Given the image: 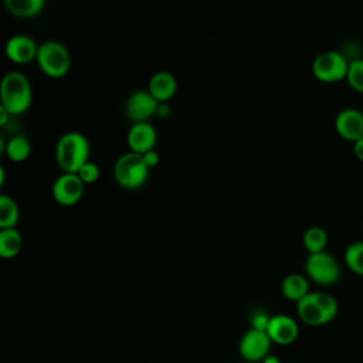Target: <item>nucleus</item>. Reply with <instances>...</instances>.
Segmentation results:
<instances>
[{"mask_svg": "<svg viewBox=\"0 0 363 363\" xmlns=\"http://www.w3.org/2000/svg\"><path fill=\"white\" fill-rule=\"evenodd\" d=\"M91 146L85 135L77 130L65 132L55 145V160L64 173H78L89 162Z\"/></svg>", "mask_w": 363, "mask_h": 363, "instance_id": "nucleus-1", "label": "nucleus"}, {"mask_svg": "<svg viewBox=\"0 0 363 363\" xmlns=\"http://www.w3.org/2000/svg\"><path fill=\"white\" fill-rule=\"evenodd\" d=\"M1 105L11 116L24 113L33 102L30 81L20 71H10L3 75L0 84Z\"/></svg>", "mask_w": 363, "mask_h": 363, "instance_id": "nucleus-2", "label": "nucleus"}, {"mask_svg": "<svg viewBox=\"0 0 363 363\" xmlns=\"http://www.w3.org/2000/svg\"><path fill=\"white\" fill-rule=\"evenodd\" d=\"M150 169L145 163L142 155L126 152L121 155L113 164L115 182L126 190H136L142 187L149 179Z\"/></svg>", "mask_w": 363, "mask_h": 363, "instance_id": "nucleus-3", "label": "nucleus"}, {"mask_svg": "<svg viewBox=\"0 0 363 363\" xmlns=\"http://www.w3.org/2000/svg\"><path fill=\"white\" fill-rule=\"evenodd\" d=\"M35 62L44 75L58 79L69 72L71 54L62 43L50 40L38 45Z\"/></svg>", "mask_w": 363, "mask_h": 363, "instance_id": "nucleus-4", "label": "nucleus"}, {"mask_svg": "<svg viewBox=\"0 0 363 363\" xmlns=\"http://www.w3.org/2000/svg\"><path fill=\"white\" fill-rule=\"evenodd\" d=\"M347 58L337 51H323L312 62V74L322 82H337L346 78Z\"/></svg>", "mask_w": 363, "mask_h": 363, "instance_id": "nucleus-5", "label": "nucleus"}, {"mask_svg": "<svg viewBox=\"0 0 363 363\" xmlns=\"http://www.w3.org/2000/svg\"><path fill=\"white\" fill-rule=\"evenodd\" d=\"M308 277L319 285H332L339 279L340 267L329 252L309 254L305 262Z\"/></svg>", "mask_w": 363, "mask_h": 363, "instance_id": "nucleus-6", "label": "nucleus"}, {"mask_svg": "<svg viewBox=\"0 0 363 363\" xmlns=\"http://www.w3.org/2000/svg\"><path fill=\"white\" fill-rule=\"evenodd\" d=\"M159 102L150 95L147 89L132 92L125 102V115L132 123L149 122L150 118L157 115Z\"/></svg>", "mask_w": 363, "mask_h": 363, "instance_id": "nucleus-7", "label": "nucleus"}, {"mask_svg": "<svg viewBox=\"0 0 363 363\" xmlns=\"http://www.w3.org/2000/svg\"><path fill=\"white\" fill-rule=\"evenodd\" d=\"M85 183L77 173H61L52 183V199L61 206H74L84 196Z\"/></svg>", "mask_w": 363, "mask_h": 363, "instance_id": "nucleus-8", "label": "nucleus"}, {"mask_svg": "<svg viewBox=\"0 0 363 363\" xmlns=\"http://www.w3.org/2000/svg\"><path fill=\"white\" fill-rule=\"evenodd\" d=\"M271 337L264 330L250 329L240 340V353L244 359L250 362H258L262 360L265 356H268L269 347H271Z\"/></svg>", "mask_w": 363, "mask_h": 363, "instance_id": "nucleus-9", "label": "nucleus"}, {"mask_svg": "<svg viewBox=\"0 0 363 363\" xmlns=\"http://www.w3.org/2000/svg\"><path fill=\"white\" fill-rule=\"evenodd\" d=\"M4 52L14 64H28L37 58L38 45L31 37L26 34H16L6 41Z\"/></svg>", "mask_w": 363, "mask_h": 363, "instance_id": "nucleus-10", "label": "nucleus"}, {"mask_svg": "<svg viewBox=\"0 0 363 363\" xmlns=\"http://www.w3.org/2000/svg\"><path fill=\"white\" fill-rule=\"evenodd\" d=\"M126 142L130 152L143 155L155 149L157 142V132L150 122L132 123L126 135Z\"/></svg>", "mask_w": 363, "mask_h": 363, "instance_id": "nucleus-11", "label": "nucleus"}, {"mask_svg": "<svg viewBox=\"0 0 363 363\" xmlns=\"http://www.w3.org/2000/svg\"><path fill=\"white\" fill-rule=\"evenodd\" d=\"M335 129L342 139L354 143L363 138V112L353 108L340 111L335 119Z\"/></svg>", "mask_w": 363, "mask_h": 363, "instance_id": "nucleus-12", "label": "nucleus"}, {"mask_svg": "<svg viewBox=\"0 0 363 363\" xmlns=\"http://www.w3.org/2000/svg\"><path fill=\"white\" fill-rule=\"evenodd\" d=\"M298 325L288 315H275L271 316L267 333L274 343L278 345H291L298 337Z\"/></svg>", "mask_w": 363, "mask_h": 363, "instance_id": "nucleus-13", "label": "nucleus"}, {"mask_svg": "<svg viewBox=\"0 0 363 363\" xmlns=\"http://www.w3.org/2000/svg\"><path fill=\"white\" fill-rule=\"evenodd\" d=\"M147 91L159 104H167L177 91V81L172 72L157 71L150 77Z\"/></svg>", "mask_w": 363, "mask_h": 363, "instance_id": "nucleus-14", "label": "nucleus"}, {"mask_svg": "<svg viewBox=\"0 0 363 363\" xmlns=\"http://www.w3.org/2000/svg\"><path fill=\"white\" fill-rule=\"evenodd\" d=\"M296 311L299 318L312 326L328 323L330 319L322 309V306L318 303L313 292L308 294L305 298H302L299 302H296Z\"/></svg>", "mask_w": 363, "mask_h": 363, "instance_id": "nucleus-15", "label": "nucleus"}, {"mask_svg": "<svg viewBox=\"0 0 363 363\" xmlns=\"http://www.w3.org/2000/svg\"><path fill=\"white\" fill-rule=\"evenodd\" d=\"M4 7L17 18H33L44 10L45 0H4Z\"/></svg>", "mask_w": 363, "mask_h": 363, "instance_id": "nucleus-16", "label": "nucleus"}, {"mask_svg": "<svg viewBox=\"0 0 363 363\" xmlns=\"http://www.w3.org/2000/svg\"><path fill=\"white\" fill-rule=\"evenodd\" d=\"M1 150L6 153V156L11 162L20 163L30 156L31 145L26 136L16 135V136H11L6 143H1Z\"/></svg>", "mask_w": 363, "mask_h": 363, "instance_id": "nucleus-17", "label": "nucleus"}, {"mask_svg": "<svg viewBox=\"0 0 363 363\" xmlns=\"http://www.w3.org/2000/svg\"><path fill=\"white\" fill-rule=\"evenodd\" d=\"M308 289V281L301 274H291L282 281V294L289 301L299 302L309 294Z\"/></svg>", "mask_w": 363, "mask_h": 363, "instance_id": "nucleus-18", "label": "nucleus"}, {"mask_svg": "<svg viewBox=\"0 0 363 363\" xmlns=\"http://www.w3.org/2000/svg\"><path fill=\"white\" fill-rule=\"evenodd\" d=\"M23 247L21 234L13 228H1L0 231V257L13 258Z\"/></svg>", "mask_w": 363, "mask_h": 363, "instance_id": "nucleus-19", "label": "nucleus"}, {"mask_svg": "<svg viewBox=\"0 0 363 363\" xmlns=\"http://www.w3.org/2000/svg\"><path fill=\"white\" fill-rule=\"evenodd\" d=\"M18 221V206L13 197L0 196V228H13Z\"/></svg>", "mask_w": 363, "mask_h": 363, "instance_id": "nucleus-20", "label": "nucleus"}, {"mask_svg": "<svg viewBox=\"0 0 363 363\" xmlns=\"http://www.w3.org/2000/svg\"><path fill=\"white\" fill-rule=\"evenodd\" d=\"M328 244V234L322 227L313 225L309 227L303 234V245L309 251V254H316L325 251Z\"/></svg>", "mask_w": 363, "mask_h": 363, "instance_id": "nucleus-21", "label": "nucleus"}, {"mask_svg": "<svg viewBox=\"0 0 363 363\" xmlns=\"http://www.w3.org/2000/svg\"><path fill=\"white\" fill-rule=\"evenodd\" d=\"M345 262L353 274L363 277V241L352 242L346 248Z\"/></svg>", "mask_w": 363, "mask_h": 363, "instance_id": "nucleus-22", "label": "nucleus"}, {"mask_svg": "<svg viewBox=\"0 0 363 363\" xmlns=\"http://www.w3.org/2000/svg\"><path fill=\"white\" fill-rule=\"evenodd\" d=\"M346 79L354 91L363 94V60L359 58L349 62Z\"/></svg>", "mask_w": 363, "mask_h": 363, "instance_id": "nucleus-23", "label": "nucleus"}, {"mask_svg": "<svg viewBox=\"0 0 363 363\" xmlns=\"http://www.w3.org/2000/svg\"><path fill=\"white\" fill-rule=\"evenodd\" d=\"M313 295H315L318 303L322 306V309L328 315V318L332 320L336 316V313H337V302H336V299L332 295L326 294V292H313Z\"/></svg>", "mask_w": 363, "mask_h": 363, "instance_id": "nucleus-24", "label": "nucleus"}, {"mask_svg": "<svg viewBox=\"0 0 363 363\" xmlns=\"http://www.w3.org/2000/svg\"><path fill=\"white\" fill-rule=\"evenodd\" d=\"M79 176V179L85 183V184H92L95 183L98 179H99V174H101V170L98 167V164L92 160L86 162L77 173Z\"/></svg>", "mask_w": 363, "mask_h": 363, "instance_id": "nucleus-25", "label": "nucleus"}, {"mask_svg": "<svg viewBox=\"0 0 363 363\" xmlns=\"http://www.w3.org/2000/svg\"><path fill=\"white\" fill-rule=\"evenodd\" d=\"M269 319L271 316L265 315L264 312H258L252 316L251 319V325H252V329H257V330H264L267 332V328H268V323H269Z\"/></svg>", "mask_w": 363, "mask_h": 363, "instance_id": "nucleus-26", "label": "nucleus"}, {"mask_svg": "<svg viewBox=\"0 0 363 363\" xmlns=\"http://www.w3.org/2000/svg\"><path fill=\"white\" fill-rule=\"evenodd\" d=\"M142 157H143V160H145V163L147 164L149 169L156 167V166L159 164V162H160V156H159V153H157L155 149H153V150H149V152H146V153H143Z\"/></svg>", "mask_w": 363, "mask_h": 363, "instance_id": "nucleus-27", "label": "nucleus"}, {"mask_svg": "<svg viewBox=\"0 0 363 363\" xmlns=\"http://www.w3.org/2000/svg\"><path fill=\"white\" fill-rule=\"evenodd\" d=\"M353 153L359 160L363 162V138L353 143Z\"/></svg>", "mask_w": 363, "mask_h": 363, "instance_id": "nucleus-28", "label": "nucleus"}, {"mask_svg": "<svg viewBox=\"0 0 363 363\" xmlns=\"http://www.w3.org/2000/svg\"><path fill=\"white\" fill-rule=\"evenodd\" d=\"M10 118L13 116L3 106H0V126H4L10 121Z\"/></svg>", "mask_w": 363, "mask_h": 363, "instance_id": "nucleus-29", "label": "nucleus"}, {"mask_svg": "<svg viewBox=\"0 0 363 363\" xmlns=\"http://www.w3.org/2000/svg\"><path fill=\"white\" fill-rule=\"evenodd\" d=\"M262 360H264V363H281L277 356H269V354L265 356Z\"/></svg>", "mask_w": 363, "mask_h": 363, "instance_id": "nucleus-30", "label": "nucleus"}, {"mask_svg": "<svg viewBox=\"0 0 363 363\" xmlns=\"http://www.w3.org/2000/svg\"><path fill=\"white\" fill-rule=\"evenodd\" d=\"M362 112H363V108H362Z\"/></svg>", "mask_w": 363, "mask_h": 363, "instance_id": "nucleus-31", "label": "nucleus"}]
</instances>
